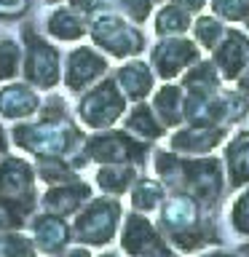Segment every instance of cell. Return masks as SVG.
Listing matches in <instances>:
<instances>
[{"label":"cell","instance_id":"cell-1","mask_svg":"<svg viewBox=\"0 0 249 257\" xmlns=\"http://www.w3.org/2000/svg\"><path fill=\"white\" fill-rule=\"evenodd\" d=\"M86 128L75 120L67 107V99L59 91L43 94L38 115L27 120H16L8 128L11 148L24 153L32 161L40 158H67L78 172L88 169V158L83 153Z\"/></svg>","mask_w":249,"mask_h":257},{"label":"cell","instance_id":"cell-2","mask_svg":"<svg viewBox=\"0 0 249 257\" xmlns=\"http://www.w3.org/2000/svg\"><path fill=\"white\" fill-rule=\"evenodd\" d=\"M150 169L169 193H180L201 206L220 212L228 196V180L220 156H180L156 145L150 156Z\"/></svg>","mask_w":249,"mask_h":257},{"label":"cell","instance_id":"cell-3","mask_svg":"<svg viewBox=\"0 0 249 257\" xmlns=\"http://www.w3.org/2000/svg\"><path fill=\"white\" fill-rule=\"evenodd\" d=\"M153 220L180 257H193L206 249L222 246L225 241L217 212L180 193H169Z\"/></svg>","mask_w":249,"mask_h":257},{"label":"cell","instance_id":"cell-4","mask_svg":"<svg viewBox=\"0 0 249 257\" xmlns=\"http://www.w3.org/2000/svg\"><path fill=\"white\" fill-rule=\"evenodd\" d=\"M19 43H22V80L38 88L40 94L56 91L62 86V62L64 51L59 43L46 38V32L32 22H19Z\"/></svg>","mask_w":249,"mask_h":257},{"label":"cell","instance_id":"cell-5","mask_svg":"<svg viewBox=\"0 0 249 257\" xmlns=\"http://www.w3.org/2000/svg\"><path fill=\"white\" fill-rule=\"evenodd\" d=\"M88 43L99 48L110 62H126L148 54L150 40L140 24L129 22L120 11H104L88 19Z\"/></svg>","mask_w":249,"mask_h":257},{"label":"cell","instance_id":"cell-6","mask_svg":"<svg viewBox=\"0 0 249 257\" xmlns=\"http://www.w3.org/2000/svg\"><path fill=\"white\" fill-rule=\"evenodd\" d=\"M126 209L120 198L112 196H91L88 204L70 220L72 225V244L88 246V249H107L115 244L120 220H123Z\"/></svg>","mask_w":249,"mask_h":257},{"label":"cell","instance_id":"cell-7","mask_svg":"<svg viewBox=\"0 0 249 257\" xmlns=\"http://www.w3.org/2000/svg\"><path fill=\"white\" fill-rule=\"evenodd\" d=\"M156 145L142 142L123 132L120 126L104 128V132H88L83 153L88 158V166H102V164H132L140 166L142 172L150 166V156Z\"/></svg>","mask_w":249,"mask_h":257},{"label":"cell","instance_id":"cell-8","mask_svg":"<svg viewBox=\"0 0 249 257\" xmlns=\"http://www.w3.org/2000/svg\"><path fill=\"white\" fill-rule=\"evenodd\" d=\"M126 110H129V99L112 80V72H110L99 83H94L83 94H78L72 115L86 132H104V128L118 126Z\"/></svg>","mask_w":249,"mask_h":257},{"label":"cell","instance_id":"cell-9","mask_svg":"<svg viewBox=\"0 0 249 257\" xmlns=\"http://www.w3.org/2000/svg\"><path fill=\"white\" fill-rule=\"evenodd\" d=\"M115 244L123 257H180L164 238V233L158 230L156 220L148 214L132 212V209L120 220Z\"/></svg>","mask_w":249,"mask_h":257},{"label":"cell","instance_id":"cell-10","mask_svg":"<svg viewBox=\"0 0 249 257\" xmlns=\"http://www.w3.org/2000/svg\"><path fill=\"white\" fill-rule=\"evenodd\" d=\"M201 56H206L196 46L190 35H174V38H156L153 46H148V62L156 72L158 83H172L180 80Z\"/></svg>","mask_w":249,"mask_h":257},{"label":"cell","instance_id":"cell-11","mask_svg":"<svg viewBox=\"0 0 249 257\" xmlns=\"http://www.w3.org/2000/svg\"><path fill=\"white\" fill-rule=\"evenodd\" d=\"M110 59L104 56L96 46H91L88 40L75 43L67 48L62 62V88L67 94H83L86 88H91L94 83H99L102 78L110 75Z\"/></svg>","mask_w":249,"mask_h":257},{"label":"cell","instance_id":"cell-12","mask_svg":"<svg viewBox=\"0 0 249 257\" xmlns=\"http://www.w3.org/2000/svg\"><path fill=\"white\" fill-rule=\"evenodd\" d=\"M233 128L225 126H204V123H182L166 134V145L172 153L180 156H214L225 145Z\"/></svg>","mask_w":249,"mask_h":257},{"label":"cell","instance_id":"cell-13","mask_svg":"<svg viewBox=\"0 0 249 257\" xmlns=\"http://www.w3.org/2000/svg\"><path fill=\"white\" fill-rule=\"evenodd\" d=\"M212 64L220 72L222 83L233 86L236 78L244 72V67L249 64V32L241 24H228L222 40L217 43V48L212 54H206Z\"/></svg>","mask_w":249,"mask_h":257},{"label":"cell","instance_id":"cell-14","mask_svg":"<svg viewBox=\"0 0 249 257\" xmlns=\"http://www.w3.org/2000/svg\"><path fill=\"white\" fill-rule=\"evenodd\" d=\"M94 196V185L86 177H78L72 182L64 185H51V188H40L38 196V209L64 220H72L80 209L88 204V198Z\"/></svg>","mask_w":249,"mask_h":257},{"label":"cell","instance_id":"cell-15","mask_svg":"<svg viewBox=\"0 0 249 257\" xmlns=\"http://www.w3.org/2000/svg\"><path fill=\"white\" fill-rule=\"evenodd\" d=\"M0 193L11 198H38L40 182L35 174V164L24 153H8L0 161Z\"/></svg>","mask_w":249,"mask_h":257},{"label":"cell","instance_id":"cell-16","mask_svg":"<svg viewBox=\"0 0 249 257\" xmlns=\"http://www.w3.org/2000/svg\"><path fill=\"white\" fill-rule=\"evenodd\" d=\"M27 233L35 241L40 257H54L64 252L70 244H72V225L70 220L64 217H56V214H48V212H38L30 217L27 222Z\"/></svg>","mask_w":249,"mask_h":257},{"label":"cell","instance_id":"cell-17","mask_svg":"<svg viewBox=\"0 0 249 257\" xmlns=\"http://www.w3.org/2000/svg\"><path fill=\"white\" fill-rule=\"evenodd\" d=\"M43 32L59 46H75L88 40V19L67 3H56L46 8Z\"/></svg>","mask_w":249,"mask_h":257},{"label":"cell","instance_id":"cell-18","mask_svg":"<svg viewBox=\"0 0 249 257\" xmlns=\"http://www.w3.org/2000/svg\"><path fill=\"white\" fill-rule=\"evenodd\" d=\"M112 80L118 83V88L123 91L129 104L134 102H148L150 94L156 91L158 78L153 72L150 62L145 56H134V59L118 62V67L112 70Z\"/></svg>","mask_w":249,"mask_h":257},{"label":"cell","instance_id":"cell-19","mask_svg":"<svg viewBox=\"0 0 249 257\" xmlns=\"http://www.w3.org/2000/svg\"><path fill=\"white\" fill-rule=\"evenodd\" d=\"M40 104H43V94L22 78L0 83V120L6 123H16V120L35 118Z\"/></svg>","mask_w":249,"mask_h":257},{"label":"cell","instance_id":"cell-20","mask_svg":"<svg viewBox=\"0 0 249 257\" xmlns=\"http://www.w3.org/2000/svg\"><path fill=\"white\" fill-rule=\"evenodd\" d=\"M220 161L228 180V196L249 185V128H233L220 148Z\"/></svg>","mask_w":249,"mask_h":257},{"label":"cell","instance_id":"cell-21","mask_svg":"<svg viewBox=\"0 0 249 257\" xmlns=\"http://www.w3.org/2000/svg\"><path fill=\"white\" fill-rule=\"evenodd\" d=\"M123 132H129L132 137H137V140L142 142H150V145H158L166 140V126L158 120V115L153 112L150 102H134L129 104V110L123 112V118H120L118 123Z\"/></svg>","mask_w":249,"mask_h":257},{"label":"cell","instance_id":"cell-22","mask_svg":"<svg viewBox=\"0 0 249 257\" xmlns=\"http://www.w3.org/2000/svg\"><path fill=\"white\" fill-rule=\"evenodd\" d=\"M150 107L158 115V120L166 126V132L185 123V88L172 80V83H158L150 94Z\"/></svg>","mask_w":249,"mask_h":257},{"label":"cell","instance_id":"cell-23","mask_svg":"<svg viewBox=\"0 0 249 257\" xmlns=\"http://www.w3.org/2000/svg\"><path fill=\"white\" fill-rule=\"evenodd\" d=\"M142 174L140 166L132 164H102L94 166V190H99L102 196H112V198H126L132 190L134 180Z\"/></svg>","mask_w":249,"mask_h":257},{"label":"cell","instance_id":"cell-24","mask_svg":"<svg viewBox=\"0 0 249 257\" xmlns=\"http://www.w3.org/2000/svg\"><path fill=\"white\" fill-rule=\"evenodd\" d=\"M169 196V190L161 185V180L156 174H140L129 190V209L132 212H140V214H148V217H156L158 206L164 204V198Z\"/></svg>","mask_w":249,"mask_h":257},{"label":"cell","instance_id":"cell-25","mask_svg":"<svg viewBox=\"0 0 249 257\" xmlns=\"http://www.w3.org/2000/svg\"><path fill=\"white\" fill-rule=\"evenodd\" d=\"M153 24V35L156 38H174V35H188L190 24H193V14H188L185 8H180L177 3H161L156 6L150 22Z\"/></svg>","mask_w":249,"mask_h":257},{"label":"cell","instance_id":"cell-26","mask_svg":"<svg viewBox=\"0 0 249 257\" xmlns=\"http://www.w3.org/2000/svg\"><path fill=\"white\" fill-rule=\"evenodd\" d=\"M38 212V198H11L0 193V233L27 228L30 217Z\"/></svg>","mask_w":249,"mask_h":257},{"label":"cell","instance_id":"cell-27","mask_svg":"<svg viewBox=\"0 0 249 257\" xmlns=\"http://www.w3.org/2000/svg\"><path fill=\"white\" fill-rule=\"evenodd\" d=\"M225 30H228V24H225L222 19H217L214 14L204 11V14H196V16H193V24H190V32H188V35L196 40V46H198L204 54H212L214 48H217V43L222 40Z\"/></svg>","mask_w":249,"mask_h":257},{"label":"cell","instance_id":"cell-28","mask_svg":"<svg viewBox=\"0 0 249 257\" xmlns=\"http://www.w3.org/2000/svg\"><path fill=\"white\" fill-rule=\"evenodd\" d=\"M177 83H180L185 91H217V88L225 86L220 72H217V67L212 64L209 56H201V59L193 64Z\"/></svg>","mask_w":249,"mask_h":257},{"label":"cell","instance_id":"cell-29","mask_svg":"<svg viewBox=\"0 0 249 257\" xmlns=\"http://www.w3.org/2000/svg\"><path fill=\"white\" fill-rule=\"evenodd\" d=\"M32 164H35L38 182L43 185V188L64 185V182H72V180H78V177H83V172H78L67 158H40V161H32Z\"/></svg>","mask_w":249,"mask_h":257},{"label":"cell","instance_id":"cell-30","mask_svg":"<svg viewBox=\"0 0 249 257\" xmlns=\"http://www.w3.org/2000/svg\"><path fill=\"white\" fill-rule=\"evenodd\" d=\"M225 220H228L230 230L238 238L249 241V185L236 193H230L228 209H225Z\"/></svg>","mask_w":249,"mask_h":257},{"label":"cell","instance_id":"cell-31","mask_svg":"<svg viewBox=\"0 0 249 257\" xmlns=\"http://www.w3.org/2000/svg\"><path fill=\"white\" fill-rule=\"evenodd\" d=\"M22 43L19 38L0 35V83L22 78Z\"/></svg>","mask_w":249,"mask_h":257},{"label":"cell","instance_id":"cell-32","mask_svg":"<svg viewBox=\"0 0 249 257\" xmlns=\"http://www.w3.org/2000/svg\"><path fill=\"white\" fill-rule=\"evenodd\" d=\"M0 257H40V252L27 228H22L0 233Z\"/></svg>","mask_w":249,"mask_h":257},{"label":"cell","instance_id":"cell-33","mask_svg":"<svg viewBox=\"0 0 249 257\" xmlns=\"http://www.w3.org/2000/svg\"><path fill=\"white\" fill-rule=\"evenodd\" d=\"M206 11L225 24H241L249 14V0H209Z\"/></svg>","mask_w":249,"mask_h":257},{"label":"cell","instance_id":"cell-34","mask_svg":"<svg viewBox=\"0 0 249 257\" xmlns=\"http://www.w3.org/2000/svg\"><path fill=\"white\" fill-rule=\"evenodd\" d=\"M115 11H120L129 22L134 24H148L153 11H156V3L153 0H115Z\"/></svg>","mask_w":249,"mask_h":257},{"label":"cell","instance_id":"cell-35","mask_svg":"<svg viewBox=\"0 0 249 257\" xmlns=\"http://www.w3.org/2000/svg\"><path fill=\"white\" fill-rule=\"evenodd\" d=\"M32 6H35V0H0V22L19 24L27 19Z\"/></svg>","mask_w":249,"mask_h":257},{"label":"cell","instance_id":"cell-36","mask_svg":"<svg viewBox=\"0 0 249 257\" xmlns=\"http://www.w3.org/2000/svg\"><path fill=\"white\" fill-rule=\"evenodd\" d=\"M64 3L80 11L86 19H91L96 14H104V11H115V0H64Z\"/></svg>","mask_w":249,"mask_h":257},{"label":"cell","instance_id":"cell-37","mask_svg":"<svg viewBox=\"0 0 249 257\" xmlns=\"http://www.w3.org/2000/svg\"><path fill=\"white\" fill-rule=\"evenodd\" d=\"M172 3H177L180 8H185L188 14L196 16V14H204V11H206V3H209V0H172Z\"/></svg>","mask_w":249,"mask_h":257},{"label":"cell","instance_id":"cell-38","mask_svg":"<svg viewBox=\"0 0 249 257\" xmlns=\"http://www.w3.org/2000/svg\"><path fill=\"white\" fill-rule=\"evenodd\" d=\"M54 257H96L94 254V249H88V246H80V244H70L64 252L59 254H54Z\"/></svg>","mask_w":249,"mask_h":257},{"label":"cell","instance_id":"cell-39","mask_svg":"<svg viewBox=\"0 0 249 257\" xmlns=\"http://www.w3.org/2000/svg\"><path fill=\"white\" fill-rule=\"evenodd\" d=\"M11 150H14V148H11V137H8L6 120H0V161H3Z\"/></svg>","mask_w":249,"mask_h":257},{"label":"cell","instance_id":"cell-40","mask_svg":"<svg viewBox=\"0 0 249 257\" xmlns=\"http://www.w3.org/2000/svg\"><path fill=\"white\" fill-rule=\"evenodd\" d=\"M233 88H236V91H241L249 99V64L244 67V72H241V75L236 78V83H233Z\"/></svg>","mask_w":249,"mask_h":257},{"label":"cell","instance_id":"cell-41","mask_svg":"<svg viewBox=\"0 0 249 257\" xmlns=\"http://www.w3.org/2000/svg\"><path fill=\"white\" fill-rule=\"evenodd\" d=\"M193 257H238L236 254V249H222V246H214V249H206V252H198V254H193Z\"/></svg>","mask_w":249,"mask_h":257},{"label":"cell","instance_id":"cell-42","mask_svg":"<svg viewBox=\"0 0 249 257\" xmlns=\"http://www.w3.org/2000/svg\"><path fill=\"white\" fill-rule=\"evenodd\" d=\"M236 254L238 257H249V241H241V244L236 246Z\"/></svg>","mask_w":249,"mask_h":257},{"label":"cell","instance_id":"cell-43","mask_svg":"<svg viewBox=\"0 0 249 257\" xmlns=\"http://www.w3.org/2000/svg\"><path fill=\"white\" fill-rule=\"evenodd\" d=\"M96 257H123V254H120V252H112V249H102Z\"/></svg>","mask_w":249,"mask_h":257},{"label":"cell","instance_id":"cell-44","mask_svg":"<svg viewBox=\"0 0 249 257\" xmlns=\"http://www.w3.org/2000/svg\"><path fill=\"white\" fill-rule=\"evenodd\" d=\"M43 3H46V8H48V6H56V3H64V0H43Z\"/></svg>","mask_w":249,"mask_h":257},{"label":"cell","instance_id":"cell-45","mask_svg":"<svg viewBox=\"0 0 249 257\" xmlns=\"http://www.w3.org/2000/svg\"><path fill=\"white\" fill-rule=\"evenodd\" d=\"M241 27H244V30L249 32V14H246V19H244V22H241Z\"/></svg>","mask_w":249,"mask_h":257},{"label":"cell","instance_id":"cell-46","mask_svg":"<svg viewBox=\"0 0 249 257\" xmlns=\"http://www.w3.org/2000/svg\"><path fill=\"white\" fill-rule=\"evenodd\" d=\"M153 3H156V6H161V3H169V0H153Z\"/></svg>","mask_w":249,"mask_h":257}]
</instances>
